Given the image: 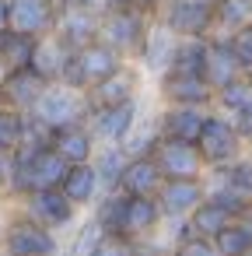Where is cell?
I'll return each mask as SVG.
<instances>
[{
  "label": "cell",
  "mask_w": 252,
  "mask_h": 256,
  "mask_svg": "<svg viewBox=\"0 0 252 256\" xmlns=\"http://www.w3.org/2000/svg\"><path fill=\"white\" fill-rule=\"evenodd\" d=\"M67 172H70V162L56 148H18L11 154V196L60 190Z\"/></svg>",
  "instance_id": "6da1fadb"
},
{
  "label": "cell",
  "mask_w": 252,
  "mask_h": 256,
  "mask_svg": "<svg viewBox=\"0 0 252 256\" xmlns=\"http://www.w3.org/2000/svg\"><path fill=\"white\" fill-rule=\"evenodd\" d=\"M28 116L39 120L42 126H49V130L56 134V130L88 123L91 102H88V92H77V88H67V84L53 81V84L42 92V98L35 102V109H32Z\"/></svg>",
  "instance_id": "7a4b0ae2"
},
{
  "label": "cell",
  "mask_w": 252,
  "mask_h": 256,
  "mask_svg": "<svg viewBox=\"0 0 252 256\" xmlns=\"http://www.w3.org/2000/svg\"><path fill=\"white\" fill-rule=\"evenodd\" d=\"M0 252L4 256H60V242H56L53 228L39 224L35 218H28L21 210V214L7 218L4 238H0Z\"/></svg>",
  "instance_id": "3957f363"
},
{
  "label": "cell",
  "mask_w": 252,
  "mask_h": 256,
  "mask_svg": "<svg viewBox=\"0 0 252 256\" xmlns=\"http://www.w3.org/2000/svg\"><path fill=\"white\" fill-rule=\"evenodd\" d=\"M242 140H245V137L238 134L235 120L224 116V112H214V116H207L196 148H200L207 168H224V165H231V162L242 158Z\"/></svg>",
  "instance_id": "277c9868"
},
{
  "label": "cell",
  "mask_w": 252,
  "mask_h": 256,
  "mask_svg": "<svg viewBox=\"0 0 252 256\" xmlns=\"http://www.w3.org/2000/svg\"><path fill=\"white\" fill-rule=\"evenodd\" d=\"M147 28H151V14L140 11V8L105 11V14H102L98 39L109 42L116 53L130 56V53H140V46H144V39H147Z\"/></svg>",
  "instance_id": "5b68a950"
},
{
  "label": "cell",
  "mask_w": 252,
  "mask_h": 256,
  "mask_svg": "<svg viewBox=\"0 0 252 256\" xmlns=\"http://www.w3.org/2000/svg\"><path fill=\"white\" fill-rule=\"evenodd\" d=\"M161 22L179 39H207L214 28V4L210 0H168Z\"/></svg>",
  "instance_id": "8992f818"
},
{
  "label": "cell",
  "mask_w": 252,
  "mask_h": 256,
  "mask_svg": "<svg viewBox=\"0 0 252 256\" xmlns=\"http://www.w3.org/2000/svg\"><path fill=\"white\" fill-rule=\"evenodd\" d=\"M98 28H102V14L98 11L77 8V4H70V0H56V28H53V36H60L70 50H81V46L95 42Z\"/></svg>",
  "instance_id": "52a82bcc"
},
{
  "label": "cell",
  "mask_w": 252,
  "mask_h": 256,
  "mask_svg": "<svg viewBox=\"0 0 252 256\" xmlns=\"http://www.w3.org/2000/svg\"><path fill=\"white\" fill-rule=\"evenodd\" d=\"M154 162L161 165L165 179H203L207 172V162L200 154L196 144H186V140H161L158 151H154Z\"/></svg>",
  "instance_id": "ba28073f"
},
{
  "label": "cell",
  "mask_w": 252,
  "mask_h": 256,
  "mask_svg": "<svg viewBox=\"0 0 252 256\" xmlns=\"http://www.w3.org/2000/svg\"><path fill=\"white\" fill-rule=\"evenodd\" d=\"M154 200L161 207V218H189L207 200V182L203 179H165Z\"/></svg>",
  "instance_id": "9c48e42d"
},
{
  "label": "cell",
  "mask_w": 252,
  "mask_h": 256,
  "mask_svg": "<svg viewBox=\"0 0 252 256\" xmlns=\"http://www.w3.org/2000/svg\"><path fill=\"white\" fill-rule=\"evenodd\" d=\"M21 204H25V214L28 218H35L39 224H46L53 232L63 228V224H70L74 214H77V204L63 190H39V193L21 196Z\"/></svg>",
  "instance_id": "30bf717a"
},
{
  "label": "cell",
  "mask_w": 252,
  "mask_h": 256,
  "mask_svg": "<svg viewBox=\"0 0 252 256\" xmlns=\"http://www.w3.org/2000/svg\"><path fill=\"white\" fill-rule=\"evenodd\" d=\"M140 116V106L137 98L133 102H123V106H102V109H91L88 116V126L95 134V140H105V144H123L130 126L137 123Z\"/></svg>",
  "instance_id": "8fae6325"
},
{
  "label": "cell",
  "mask_w": 252,
  "mask_h": 256,
  "mask_svg": "<svg viewBox=\"0 0 252 256\" xmlns=\"http://www.w3.org/2000/svg\"><path fill=\"white\" fill-rule=\"evenodd\" d=\"M175 50H179V36L165 22H154L147 28V39H144V46H140L137 56H140V64H144L147 74L165 78L172 70V64H175Z\"/></svg>",
  "instance_id": "7c38bea8"
},
{
  "label": "cell",
  "mask_w": 252,
  "mask_h": 256,
  "mask_svg": "<svg viewBox=\"0 0 252 256\" xmlns=\"http://www.w3.org/2000/svg\"><path fill=\"white\" fill-rule=\"evenodd\" d=\"M203 78L210 81L214 92H221L224 84H231L238 78H249L228 36L224 39H207V67H203Z\"/></svg>",
  "instance_id": "4fadbf2b"
},
{
  "label": "cell",
  "mask_w": 252,
  "mask_h": 256,
  "mask_svg": "<svg viewBox=\"0 0 252 256\" xmlns=\"http://www.w3.org/2000/svg\"><path fill=\"white\" fill-rule=\"evenodd\" d=\"M11 28L25 36H49L56 28V0H11Z\"/></svg>",
  "instance_id": "5bb4252c"
},
{
  "label": "cell",
  "mask_w": 252,
  "mask_h": 256,
  "mask_svg": "<svg viewBox=\"0 0 252 256\" xmlns=\"http://www.w3.org/2000/svg\"><path fill=\"white\" fill-rule=\"evenodd\" d=\"M161 95L168 98V106H210L217 98V92L210 88L207 78H196V74H175L168 70L161 78Z\"/></svg>",
  "instance_id": "9a60e30c"
},
{
  "label": "cell",
  "mask_w": 252,
  "mask_h": 256,
  "mask_svg": "<svg viewBox=\"0 0 252 256\" xmlns=\"http://www.w3.org/2000/svg\"><path fill=\"white\" fill-rule=\"evenodd\" d=\"M49 84H53V81H46L35 67H21V70L4 74V98H7V106H14V109H21V112H32L35 102L42 98V92H46Z\"/></svg>",
  "instance_id": "2e32d148"
},
{
  "label": "cell",
  "mask_w": 252,
  "mask_h": 256,
  "mask_svg": "<svg viewBox=\"0 0 252 256\" xmlns=\"http://www.w3.org/2000/svg\"><path fill=\"white\" fill-rule=\"evenodd\" d=\"M137 88H140V74L130 70V67H119L112 78L98 81L95 88H88V102H91V109L123 106V102H133L137 98Z\"/></svg>",
  "instance_id": "e0dca14e"
},
{
  "label": "cell",
  "mask_w": 252,
  "mask_h": 256,
  "mask_svg": "<svg viewBox=\"0 0 252 256\" xmlns=\"http://www.w3.org/2000/svg\"><path fill=\"white\" fill-rule=\"evenodd\" d=\"M207 112L200 106H168L161 112V134L168 140H186V144H200Z\"/></svg>",
  "instance_id": "ac0fdd59"
},
{
  "label": "cell",
  "mask_w": 252,
  "mask_h": 256,
  "mask_svg": "<svg viewBox=\"0 0 252 256\" xmlns=\"http://www.w3.org/2000/svg\"><path fill=\"white\" fill-rule=\"evenodd\" d=\"M77 60H81V70H84L88 88H95L98 81L112 78V74L123 67V53H116V50H112L109 42H102V39L81 46V50H77Z\"/></svg>",
  "instance_id": "d6986e66"
},
{
  "label": "cell",
  "mask_w": 252,
  "mask_h": 256,
  "mask_svg": "<svg viewBox=\"0 0 252 256\" xmlns=\"http://www.w3.org/2000/svg\"><path fill=\"white\" fill-rule=\"evenodd\" d=\"M161 182H165V172L154 162V154H147V158H130V165L119 179V190L130 196H158Z\"/></svg>",
  "instance_id": "ffe728a7"
},
{
  "label": "cell",
  "mask_w": 252,
  "mask_h": 256,
  "mask_svg": "<svg viewBox=\"0 0 252 256\" xmlns=\"http://www.w3.org/2000/svg\"><path fill=\"white\" fill-rule=\"evenodd\" d=\"M161 224V207L154 196H130L126 200V218H123V235L126 238H147Z\"/></svg>",
  "instance_id": "44dd1931"
},
{
  "label": "cell",
  "mask_w": 252,
  "mask_h": 256,
  "mask_svg": "<svg viewBox=\"0 0 252 256\" xmlns=\"http://www.w3.org/2000/svg\"><path fill=\"white\" fill-rule=\"evenodd\" d=\"M35 46H39L35 36H25V32H18V28H4V32H0V70L11 74V70L32 67Z\"/></svg>",
  "instance_id": "7402d4cb"
},
{
  "label": "cell",
  "mask_w": 252,
  "mask_h": 256,
  "mask_svg": "<svg viewBox=\"0 0 252 256\" xmlns=\"http://www.w3.org/2000/svg\"><path fill=\"white\" fill-rule=\"evenodd\" d=\"M53 148L70 162V165H84L95 158V134L88 123L81 126H67V130H56L53 134Z\"/></svg>",
  "instance_id": "603a6c76"
},
{
  "label": "cell",
  "mask_w": 252,
  "mask_h": 256,
  "mask_svg": "<svg viewBox=\"0 0 252 256\" xmlns=\"http://www.w3.org/2000/svg\"><path fill=\"white\" fill-rule=\"evenodd\" d=\"M165 140L161 134V116H137V123L130 126L126 140H123V151L130 158H147L158 151V144Z\"/></svg>",
  "instance_id": "cb8c5ba5"
},
{
  "label": "cell",
  "mask_w": 252,
  "mask_h": 256,
  "mask_svg": "<svg viewBox=\"0 0 252 256\" xmlns=\"http://www.w3.org/2000/svg\"><path fill=\"white\" fill-rule=\"evenodd\" d=\"M70 46L60 39V36H42L39 39V46H35V56H32V67L46 78V81H60V70H63V64L70 60Z\"/></svg>",
  "instance_id": "d4e9b609"
},
{
  "label": "cell",
  "mask_w": 252,
  "mask_h": 256,
  "mask_svg": "<svg viewBox=\"0 0 252 256\" xmlns=\"http://www.w3.org/2000/svg\"><path fill=\"white\" fill-rule=\"evenodd\" d=\"M77 207L81 204H91L95 196H98V190H102V179H98V172H95V165L91 162H84V165H70V172H67V179H63V186H60Z\"/></svg>",
  "instance_id": "484cf974"
},
{
  "label": "cell",
  "mask_w": 252,
  "mask_h": 256,
  "mask_svg": "<svg viewBox=\"0 0 252 256\" xmlns=\"http://www.w3.org/2000/svg\"><path fill=\"white\" fill-rule=\"evenodd\" d=\"M91 165H95V172L102 179V190L109 193V190H119V179H123L126 165H130V154L123 151V144H105V151H95Z\"/></svg>",
  "instance_id": "4316f807"
},
{
  "label": "cell",
  "mask_w": 252,
  "mask_h": 256,
  "mask_svg": "<svg viewBox=\"0 0 252 256\" xmlns=\"http://www.w3.org/2000/svg\"><path fill=\"white\" fill-rule=\"evenodd\" d=\"M231 221H235V214H231L228 207H221L217 200H210V196L189 214V228H193V235H203V238H214V235L224 232Z\"/></svg>",
  "instance_id": "83f0119b"
},
{
  "label": "cell",
  "mask_w": 252,
  "mask_h": 256,
  "mask_svg": "<svg viewBox=\"0 0 252 256\" xmlns=\"http://www.w3.org/2000/svg\"><path fill=\"white\" fill-rule=\"evenodd\" d=\"M126 200H130V193H123V190H109V193L98 200V207H95V221L105 228V235H123ZM123 238H126V235H123Z\"/></svg>",
  "instance_id": "f1b7e54d"
},
{
  "label": "cell",
  "mask_w": 252,
  "mask_h": 256,
  "mask_svg": "<svg viewBox=\"0 0 252 256\" xmlns=\"http://www.w3.org/2000/svg\"><path fill=\"white\" fill-rule=\"evenodd\" d=\"M252 25V0H217L214 4V28H224L228 36Z\"/></svg>",
  "instance_id": "f546056e"
},
{
  "label": "cell",
  "mask_w": 252,
  "mask_h": 256,
  "mask_svg": "<svg viewBox=\"0 0 252 256\" xmlns=\"http://www.w3.org/2000/svg\"><path fill=\"white\" fill-rule=\"evenodd\" d=\"M203 67H207V39H179L172 70L175 74H196V78H203Z\"/></svg>",
  "instance_id": "4dcf8cb0"
},
{
  "label": "cell",
  "mask_w": 252,
  "mask_h": 256,
  "mask_svg": "<svg viewBox=\"0 0 252 256\" xmlns=\"http://www.w3.org/2000/svg\"><path fill=\"white\" fill-rule=\"evenodd\" d=\"M25 120L28 112L14 106H0V154H14L21 137H25Z\"/></svg>",
  "instance_id": "1f68e13d"
},
{
  "label": "cell",
  "mask_w": 252,
  "mask_h": 256,
  "mask_svg": "<svg viewBox=\"0 0 252 256\" xmlns=\"http://www.w3.org/2000/svg\"><path fill=\"white\" fill-rule=\"evenodd\" d=\"M217 106L224 109V116H235V112L249 109V106H252V81H249V78H238V81L224 84V88L217 92Z\"/></svg>",
  "instance_id": "d6a6232c"
},
{
  "label": "cell",
  "mask_w": 252,
  "mask_h": 256,
  "mask_svg": "<svg viewBox=\"0 0 252 256\" xmlns=\"http://www.w3.org/2000/svg\"><path fill=\"white\" fill-rule=\"evenodd\" d=\"M214 242H217V252H221V256H249V252H252V235H249L238 221H231L224 232H217Z\"/></svg>",
  "instance_id": "836d02e7"
},
{
  "label": "cell",
  "mask_w": 252,
  "mask_h": 256,
  "mask_svg": "<svg viewBox=\"0 0 252 256\" xmlns=\"http://www.w3.org/2000/svg\"><path fill=\"white\" fill-rule=\"evenodd\" d=\"M221 176H224V182L238 193V196H245L249 204H252V158H238V162H231V165H224L221 168Z\"/></svg>",
  "instance_id": "e575fe53"
},
{
  "label": "cell",
  "mask_w": 252,
  "mask_h": 256,
  "mask_svg": "<svg viewBox=\"0 0 252 256\" xmlns=\"http://www.w3.org/2000/svg\"><path fill=\"white\" fill-rule=\"evenodd\" d=\"M102 238H105V228L95 221V218H88L84 224H81V232H77V238L70 242V256H95L98 252V246H102Z\"/></svg>",
  "instance_id": "d590c367"
},
{
  "label": "cell",
  "mask_w": 252,
  "mask_h": 256,
  "mask_svg": "<svg viewBox=\"0 0 252 256\" xmlns=\"http://www.w3.org/2000/svg\"><path fill=\"white\" fill-rule=\"evenodd\" d=\"M175 252H179V256H221V252H217V242H214V238H203V235L182 238V242L175 246Z\"/></svg>",
  "instance_id": "8d00e7d4"
},
{
  "label": "cell",
  "mask_w": 252,
  "mask_h": 256,
  "mask_svg": "<svg viewBox=\"0 0 252 256\" xmlns=\"http://www.w3.org/2000/svg\"><path fill=\"white\" fill-rule=\"evenodd\" d=\"M228 39H231V46H235V53H238V60H242L245 74H252V25H245V28L231 32Z\"/></svg>",
  "instance_id": "74e56055"
},
{
  "label": "cell",
  "mask_w": 252,
  "mask_h": 256,
  "mask_svg": "<svg viewBox=\"0 0 252 256\" xmlns=\"http://www.w3.org/2000/svg\"><path fill=\"white\" fill-rule=\"evenodd\" d=\"M231 120H235V126H238V134H242L245 140H252V106H249V109H242V112H235Z\"/></svg>",
  "instance_id": "f35d334b"
},
{
  "label": "cell",
  "mask_w": 252,
  "mask_h": 256,
  "mask_svg": "<svg viewBox=\"0 0 252 256\" xmlns=\"http://www.w3.org/2000/svg\"><path fill=\"white\" fill-rule=\"evenodd\" d=\"M11 28V0H0V32Z\"/></svg>",
  "instance_id": "ab89813d"
},
{
  "label": "cell",
  "mask_w": 252,
  "mask_h": 256,
  "mask_svg": "<svg viewBox=\"0 0 252 256\" xmlns=\"http://www.w3.org/2000/svg\"><path fill=\"white\" fill-rule=\"evenodd\" d=\"M70 4H77V8H88V11H98V14H105V0H70Z\"/></svg>",
  "instance_id": "60d3db41"
},
{
  "label": "cell",
  "mask_w": 252,
  "mask_h": 256,
  "mask_svg": "<svg viewBox=\"0 0 252 256\" xmlns=\"http://www.w3.org/2000/svg\"><path fill=\"white\" fill-rule=\"evenodd\" d=\"M126 8H137V0H105V11H126Z\"/></svg>",
  "instance_id": "b9f144b4"
},
{
  "label": "cell",
  "mask_w": 252,
  "mask_h": 256,
  "mask_svg": "<svg viewBox=\"0 0 252 256\" xmlns=\"http://www.w3.org/2000/svg\"><path fill=\"white\" fill-rule=\"evenodd\" d=\"M158 4H161V0H137V8H140V11H147V14H154V11H158Z\"/></svg>",
  "instance_id": "7bdbcfd3"
},
{
  "label": "cell",
  "mask_w": 252,
  "mask_h": 256,
  "mask_svg": "<svg viewBox=\"0 0 252 256\" xmlns=\"http://www.w3.org/2000/svg\"><path fill=\"white\" fill-rule=\"evenodd\" d=\"M165 256H179V252H165Z\"/></svg>",
  "instance_id": "ee69618b"
},
{
  "label": "cell",
  "mask_w": 252,
  "mask_h": 256,
  "mask_svg": "<svg viewBox=\"0 0 252 256\" xmlns=\"http://www.w3.org/2000/svg\"><path fill=\"white\" fill-rule=\"evenodd\" d=\"M249 81H252V74H249Z\"/></svg>",
  "instance_id": "f6af8a7d"
},
{
  "label": "cell",
  "mask_w": 252,
  "mask_h": 256,
  "mask_svg": "<svg viewBox=\"0 0 252 256\" xmlns=\"http://www.w3.org/2000/svg\"><path fill=\"white\" fill-rule=\"evenodd\" d=\"M249 256H252V252H249Z\"/></svg>",
  "instance_id": "bcb514c9"
}]
</instances>
